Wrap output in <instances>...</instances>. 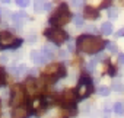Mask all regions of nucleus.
<instances>
[{"label":"nucleus","mask_w":124,"mask_h":118,"mask_svg":"<svg viewBox=\"0 0 124 118\" xmlns=\"http://www.w3.org/2000/svg\"><path fill=\"white\" fill-rule=\"evenodd\" d=\"M60 57H61V58H67V57H69V51L61 50V51H60Z\"/></svg>","instance_id":"cd10ccee"},{"label":"nucleus","mask_w":124,"mask_h":118,"mask_svg":"<svg viewBox=\"0 0 124 118\" xmlns=\"http://www.w3.org/2000/svg\"><path fill=\"white\" fill-rule=\"evenodd\" d=\"M73 22H75V25H76V26H82V25H83V18H82L80 15H75Z\"/></svg>","instance_id":"aec40b11"},{"label":"nucleus","mask_w":124,"mask_h":118,"mask_svg":"<svg viewBox=\"0 0 124 118\" xmlns=\"http://www.w3.org/2000/svg\"><path fill=\"white\" fill-rule=\"evenodd\" d=\"M45 35L54 42V44H63L66 39H67V35L63 29L60 28H51V29H47L45 31Z\"/></svg>","instance_id":"7ed1b4c3"},{"label":"nucleus","mask_w":124,"mask_h":118,"mask_svg":"<svg viewBox=\"0 0 124 118\" xmlns=\"http://www.w3.org/2000/svg\"><path fill=\"white\" fill-rule=\"evenodd\" d=\"M88 32H91V34H96L98 31H96V28H93V26H91V28L88 29Z\"/></svg>","instance_id":"7c9ffc66"},{"label":"nucleus","mask_w":124,"mask_h":118,"mask_svg":"<svg viewBox=\"0 0 124 118\" xmlns=\"http://www.w3.org/2000/svg\"><path fill=\"white\" fill-rule=\"evenodd\" d=\"M73 47H75V44L70 41V42H69V48H70V50H73Z\"/></svg>","instance_id":"e433bc0d"},{"label":"nucleus","mask_w":124,"mask_h":118,"mask_svg":"<svg viewBox=\"0 0 124 118\" xmlns=\"http://www.w3.org/2000/svg\"><path fill=\"white\" fill-rule=\"evenodd\" d=\"M29 74H31V76H37V74H38V70H37V69H31V70H29Z\"/></svg>","instance_id":"c756f323"},{"label":"nucleus","mask_w":124,"mask_h":118,"mask_svg":"<svg viewBox=\"0 0 124 118\" xmlns=\"http://www.w3.org/2000/svg\"><path fill=\"white\" fill-rule=\"evenodd\" d=\"M91 89H92V85H91V80L88 79V77H80V80H79V83H78V90H76V93H78V96L79 98H86L88 95H89V92H91Z\"/></svg>","instance_id":"423d86ee"},{"label":"nucleus","mask_w":124,"mask_h":118,"mask_svg":"<svg viewBox=\"0 0 124 118\" xmlns=\"http://www.w3.org/2000/svg\"><path fill=\"white\" fill-rule=\"evenodd\" d=\"M12 118H28V109L23 106H15L12 112Z\"/></svg>","instance_id":"9b49d317"},{"label":"nucleus","mask_w":124,"mask_h":118,"mask_svg":"<svg viewBox=\"0 0 124 118\" xmlns=\"http://www.w3.org/2000/svg\"><path fill=\"white\" fill-rule=\"evenodd\" d=\"M28 41H29V42H35V41H37V38H35V35H32V37H29V38H28Z\"/></svg>","instance_id":"72a5a7b5"},{"label":"nucleus","mask_w":124,"mask_h":118,"mask_svg":"<svg viewBox=\"0 0 124 118\" xmlns=\"http://www.w3.org/2000/svg\"><path fill=\"white\" fill-rule=\"evenodd\" d=\"M85 15L88 19H96L98 18V10L93 9V7H86L85 9Z\"/></svg>","instance_id":"dca6fc26"},{"label":"nucleus","mask_w":124,"mask_h":118,"mask_svg":"<svg viewBox=\"0 0 124 118\" xmlns=\"http://www.w3.org/2000/svg\"><path fill=\"white\" fill-rule=\"evenodd\" d=\"M12 19H13V22L16 23V28H18V29H21L22 22L26 19V13H25V12H16V13H13V15H12Z\"/></svg>","instance_id":"f8f14e48"},{"label":"nucleus","mask_w":124,"mask_h":118,"mask_svg":"<svg viewBox=\"0 0 124 118\" xmlns=\"http://www.w3.org/2000/svg\"><path fill=\"white\" fill-rule=\"evenodd\" d=\"M2 2H3V3H9V2H10V0H2Z\"/></svg>","instance_id":"4c0bfd02"},{"label":"nucleus","mask_w":124,"mask_h":118,"mask_svg":"<svg viewBox=\"0 0 124 118\" xmlns=\"http://www.w3.org/2000/svg\"><path fill=\"white\" fill-rule=\"evenodd\" d=\"M9 72L15 76V77H22V76H25V73L28 72V69L25 67V66H18V67H12V69H9Z\"/></svg>","instance_id":"4468645a"},{"label":"nucleus","mask_w":124,"mask_h":118,"mask_svg":"<svg viewBox=\"0 0 124 118\" xmlns=\"http://www.w3.org/2000/svg\"><path fill=\"white\" fill-rule=\"evenodd\" d=\"M112 109H114V112H115L117 115H123V114H124V103H123V102H115Z\"/></svg>","instance_id":"6ab92c4d"},{"label":"nucleus","mask_w":124,"mask_h":118,"mask_svg":"<svg viewBox=\"0 0 124 118\" xmlns=\"http://www.w3.org/2000/svg\"><path fill=\"white\" fill-rule=\"evenodd\" d=\"M60 102L63 105H66V106H73V103H75V93L72 90H66L63 95L60 96Z\"/></svg>","instance_id":"1a4fd4ad"},{"label":"nucleus","mask_w":124,"mask_h":118,"mask_svg":"<svg viewBox=\"0 0 124 118\" xmlns=\"http://www.w3.org/2000/svg\"><path fill=\"white\" fill-rule=\"evenodd\" d=\"M118 60H120V63H121V64H124V54H121V55L118 57Z\"/></svg>","instance_id":"f704fd0d"},{"label":"nucleus","mask_w":124,"mask_h":118,"mask_svg":"<svg viewBox=\"0 0 124 118\" xmlns=\"http://www.w3.org/2000/svg\"><path fill=\"white\" fill-rule=\"evenodd\" d=\"M3 83H5V73H3V70H0V86Z\"/></svg>","instance_id":"c85d7f7f"},{"label":"nucleus","mask_w":124,"mask_h":118,"mask_svg":"<svg viewBox=\"0 0 124 118\" xmlns=\"http://www.w3.org/2000/svg\"><path fill=\"white\" fill-rule=\"evenodd\" d=\"M117 35H118V37H123V35H124V29H120V31L117 32Z\"/></svg>","instance_id":"c9c22d12"},{"label":"nucleus","mask_w":124,"mask_h":118,"mask_svg":"<svg viewBox=\"0 0 124 118\" xmlns=\"http://www.w3.org/2000/svg\"><path fill=\"white\" fill-rule=\"evenodd\" d=\"M111 32H112V25H111L109 22H105V23L101 25V34H104V35H109Z\"/></svg>","instance_id":"f3484780"},{"label":"nucleus","mask_w":124,"mask_h":118,"mask_svg":"<svg viewBox=\"0 0 124 118\" xmlns=\"http://www.w3.org/2000/svg\"><path fill=\"white\" fill-rule=\"evenodd\" d=\"M104 58H105V54L99 52V54H98V57H96V60H104Z\"/></svg>","instance_id":"2f4dec72"},{"label":"nucleus","mask_w":124,"mask_h":118,"mask_svg":"<svg viewBox=\"0 0 124 118\" xmlns=\"http://www.w3.org/2000/svg\"><path fill=\"white\" fill-rule=\"evenodd\" d=\"M96 61H98L96 58H92V60L89 61V64H88V69H89V70H93V69H95V66H96Z\"/></svg>","instance_id":"a878e982"},{"label":"nucleus","mask_w":124,"mask_h":118,"mask_svg":"<svg viewBox=\"0 0 124 118\" xmlns=\"http://www.w3.org/2000/svg\"><path fill=\"white\" fill-rule=\"evenodd\" d=\"M78 50L82 51V52H88V54H95V52H99L105 42L101 39V38H96V37H89V35H82L78 38Z\"/></svg>","instance_id":"f257e3e1"},{"label":"nucleus","mask_w":124,"mask_h":118,"mask_svg":"<svg viewBox=\"0 0 124 118\" xmlns=\"http://www.w3.org/2000/svg\"><path fill=\"white\" fill-rule=\"evenodd\" d=\"M117 13H118L117 9H109V10H108V16H109V19H112V21L117 19Z\"/></svg>","instance_id":"5701e85b"},{"label":"nucleus","mask_w":124,"mask_h":118,"mask_svg":"<svg viewBox=\"0 0 124 118\" xmlns=\"http://www.w3.org/2000/svg\"><path fill=\"white\" fill-rule=\"evenodd\" d=\"M72 5H73L75 7L80 9V7H83V5H85V0H72Z\"/></svg>","instance_id":"4be33fe9"},{"label":"nucleus","mask_w":124,"mask_h":118,"mask_svg":"<svg viewBox=\"0 0 124 118\" xmlns=\"http://www.w3.org/2000/svg\"><path fill=\"white\" fill-rule=\"evenodd\" d=\"M25 89H26V93L29 96H37L42 92V83L37 79H29L25 83Z\"/></svg>","instance_id":"39448f33"},{"label":"nucleus","mask_w":124,"mask_h":118,"mask_svg":"<svg viewBox=\"0 0 124 118\" xmlns=\"http://www.w3.org/2000/svg\"><path fill=\"white\" fill-rule=\"evenodd\" d=\"M22 102H23V93H22V90L21 89H15V92L12 95V99H10V103L13 106H19Z\"/></svg>","instance_id":"9d476101"},{"label":"nucleus","mask_w":124,"mask_h":118,"mask_svg":"<svg viewBox=\"0 0 124 118\" xmlns=\"http://www.w3.org/2000/svg\"><path fill=\"white\" fill-rule=\"evenodd\" d=\"M69 21H70V12L66 5H60L50 19L51 25H54V26H61V25L67 23Z\"/></svg>","instance_id":"f03ea898"},{"label":"nucleus","mask_w":124,"mask_h":118,"mask_svg":"<svg viewBox=\"0 0 124 118\" xmlns=\"http://www.w3.org/2000/svg\"><path fill=\"white\" fill-rule=\"evenodd\" d=\"M112 90H115V92H124V85H123V82L121 80H118V79H115L114 82H112Z\"/></svg>","instance_id":"a211bd4d"},{"label":"nucleus","mask_w":124,"mask_h":118,"mask_svg":"<svg viewBox=\"0 0 124 118\" xmlns=\"http://www.w3.org/2000/svg\"><path fill=\"white\" fill-rule=\"evenodd\" d=\"M99 95H102V96H108V95H109V89H107V88H101V89H99Z\"/></svg>","instance_id":"bb28decb"},{"label":"nucleus","mask_w":124,"mask_h":118,"mask_svg":"<svg viewBox=\"0 0 124 118\" xmlns=\"http://www.w3.org/2000/svg\"><path fill=\"white\" fill-rule=\"evenodd\" d=\"M107 48H108V51H111V52H117V44H114V42H108V44H107Z\"/></svg>","instance_id":"b1692460"},{"label":"nucleus","mask_w":124,"mask_h":118,"mask_svg":"<svg viewBox=\"0 0 124 118\" xmlns=\"http://www.w3.org/2000/svg\"><path fill=\"white\" fill-rule=\"evenodd\" d=\"M29 3V0H16V5L21 6V7H26Z\"/></svg>","instance_id":"393cba45"},{"label":"nucleus","mask_w":124,"mask_h":118,"mask_svg":"<svg viewBox=\"0 0 124 118\" xmlns=\"http://www.w3.org/2000/svg\"><path fill=\"white\" fill-rule=\"evenodd\" d=\"M45 76H48V77H51V79H58V77H61L64 73H66V69H64V66L63 64H50L47 69H45Z\"/></svg>","instance_id":"20e7f679"},{"label":"nucleus","mask_w":124,"mask_h":118,"mask_svg":"<svg viewBox=\"0 0 124 118\" xmlns=\"http://www.w3.org/2000/svg\"><path fill=\"white\" fill-rule=\"evenodd\" d=\"M8 61V57L6 55H2V57H0V63H6Z\"/></svg>","instance_id":"473e14b6"},{"label":"nucleus","mask_w":124,"mask_h":118,"mask_svg":"<svg viewBox=\"0 0 124 118\" xmlns=\"http://www.w3.org/2000/svg\"><path fill=\"white\" fill-rule=\"evenodd\" d=\"M51 5L48 2H44V0H37L34 3V10L35 12H42V10H50Z\"/></svg>","instance_id":"ddd939ff"},{"label":"nucleus","mask_w":124,"mask_h":118,"mask_svg":"<svg viewBox=\"0 0 124 118\" xmlns=\"http://www.w3.org/2000/svg\"><path fill=\"white\" fill-rule=\"evenodd\" d=\"M31 58L37 63V64H41V63H45L47 60L44 58V55H42V52H38V51H32L31 52Z\"/></svg>","instance_id":"2eb2a0df"},{"label":"nucleus","mask_w":124,"mask_h":118,"mask_svg":"<svg viewBox=\"0 0 124 118\" xmlns=\"http://www.w3.org/2000/svg\"><path fill=\"white\" fill-rule=\"evenodd\" d=\"M21 44V39L15 38L9 32H2L0 34V47L8 48V47H18Z\"/></svg>","instance_id":"0eeeda50"},{"label":"nucleus","mask_w":124,"mask_h":118,"mask_svg":"<svg viewBox=\"0 0 124 118\" xmlns=\"http://www.w3.org/2000/svg\"><path fill=\"white\" fill-rule=\"evenodd\" d=\"M42 55H44V58L47 61H50V60H53L54 58V54H55V47H54V44H51V42H48V44H45L44 47H42Z\"/></svg>","instance_id":"6e6552de"},{"label":"nucleus","mask_w":124,"mask_h":118,"mask_svg":"<svg viewBox=\"0 0 124 118\" xmlns=\"http://www.w3.org/2000/svg\"><path fill=\"white\" fill-rule=\"evenodd\" d=\"M31 105L34 106V109H38L42 106V99H34V101H31Z\"/></svg>","instance_id":"412c9836"}]
</instances>
